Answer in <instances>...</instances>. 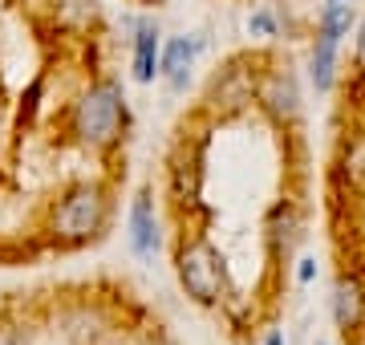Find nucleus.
Returning <instances> with one entry per match:
<instances>
[{"instance_id":"nucleus-1","label":"nucleus","mask_w":365,"mask_h":345,"mask_svg":"<svg viewBox=\"0 0 365 345\" xmlns=\"http://www.w3.org/2000/svg\"><path fill=\"white\" fill-rule=\"evenodd\" d=\"M175 277H179L182 292L203 309H220L232 292V277H227V260L211 244L207 236H191L179 244L175 252Z\"/></svg>"},{"instance_id":"nucleus-2","label":"nucleus","mask_w":365,"mask_h":345,"mask_svg":"<svg viewBox=\"0 0 365 345\" xmlns=\"http://www.w3.org/2000/svg\"><path fill=\"white\" fill-rule=\"evenodd\" d=\"M110 215V200H106L102 183H78L53 207V236L61 244H86L106 227Z\"/></svg>"},{"instance_id":"nucleus-3","label":"nucleus","mask_w":365,"mask_h":345,"mask_svg":"<svg viewBox=\"0 0 365 345\" xmlns=\"http://www.w3.org/2000/svg\"><path fill=\"white\" fill-rule=\"evenodd\" d=\"M126 126V102L118 81H98L81 93V102L73 106V134L86 146H110L118 143V134Z\"/></svg>"},{"instance_id":"nucleus-4","label":"nucleus","mask_w":365,"mask_h":345,"mask_svg":"<svg viewBox=\"0 0 365 345\" xmlns=\"http://www.w3.org/2000/svg\"><path fill=\"white\" fill-rule=\"evenodd\" d=\"M256 106L276 122V126H292L300 118V86L297 73L288 66H272L260 69L256 78Z\"/></svg>"},{"instance_id":"nucleus-5","label":"nucleus","mask_w":365,"mask_h":345,"mask_svg":"<svg viewBox=\"0 0 365 345\" xmlns=\"http://www.w3.org/2000/svg\"><path fill=\"white\" fill-rule=\"evenodd\" d=\"M126 244H130V252L138 256V260H155L158 256V244H163V236H158V215H155V200L150 195H134L130 203V215H126Z\"/></svg>"},{"instance_id":"nucleus-6","label":"nucleus","mask_w":365,"mask_h":345,"mask_svg":"<svg viewBox=\"0 0 365 345\" xmlns=\"http://www.w3.org/2000/svg\"><path fill=\"white\" fill-rule=\"evenodd\" d=\"M329 305H333V321H337V329L345 333V337H349V333H361V325H365V284L353 277V272H341L337 277Z\"/></svg>"},{"instance_id":"nucleus-7","label":"nucleus","mask_w":365,"mask_h":345,"mask_svg":"<svg viewBox=\"0 0 365 345\" xmlns=\"http://www.w3.org/2000/svg\"><path fill=\"white\" fill-rule=\"evenodd\" d=\"M300 227H304V220H300V207L292 200H280L268 212V220H264V240H268V248H272L276 260H288L292 256V248H297V240H300Z\"/></svg>"},{"instance_id":"nucleus-8","label":"nucleus","mask_w":365,"mask_h":345,"mask_svg":"<svg viewBox=\"0 0 365 345\" xmlns=\"http://www.w3.org/2000/svg\"><path fill=\"white\" fill-rule=\"evenodd\" d=\"M134 25V81H155L163 73V41H158V25L155 21H130Z\"/></svg>"},{"instance_id":"nucleus-9","label":"nucleus","mask_w":365,"mask_h":345,"mask_svg":"<svg viewBox=\"0 0 365 345\" xmlns=\"http://www.w3.org/2000/svg\"><path fill=\"white\" fill-rule=\"evenodd\" d=\"M199 53H203V37H175L163 49V78L170 81V90H182L191 69H195Z\"/></svg>"},{"instance_id":"nucleus-10","label":"nucleus","mask_w":365,"mask_h":345,"mask_svg":"<svg viewBox=\"0 0 365 345\" xmlns=\"http://www.w3.org/2000/svg\"><path fill=\"white\" fill-rule=\"evenodd\" d=\"M337 49H341V37L317 29L313 37V57H309V78H313L317 93H329L333 81H337Z\"/></svg>"},{"instance_id":"nucleus-11","label":"nucleus","mask_w":365,"mask_h":345,"mask_svg":"<svg viewBox=\"0 0 365 345\" xmlns=\"http://www.w3.org/2000/svg\"><path fill=\"white\" fill-rule=\"evenodd\" d=\"M341 179L353 187V191H365V130L349 134L341 143V159H337Z\"/></svg>"},{"instance_id":"nucleus-12","label":"nucleus","mask_w":365,"mask_h":345,"mask_svg":"<svg viewBox=\"0 0 365 345\" xmlns=\"http://www.w3.org/2000/svg\"><path fill=\"white\" fill-rule=\"evenodd\" d=\"M353 21H357V9H353V0H325V9L317 13V29H325L333 37H349Z\"/></svg>"},{"instance_id":"nucleus-13","label":"nucleus","mask_w":365,"mask_h":345,"mask_svg":"<svg viewBox=\"0 0 365 345\" xmlns=\"http://www.w3.org/2000/svg\"><path fill=\"white\" fill-rule=\"evenodd\" d=\"M248 33L252 37H260V41H272L276 33H280V21H276L268 9H252L248 13Z\"/></svg>"},{"instance_id":"nucleus-14","label":"nucleus","mask_w":365,"mask_h":345,"mask_svg":"<svg viewBox=\"0 0 365 345\" xmlns=\"http://www.w3.org/2000/svg\"><path fill=\"white\" fill-rule=\"evenodd\" d=\"M313 277H317V260H313V256H304V260H300V268H297V280H300V284H309Z\"/></svg>"},{"instance_id":"nucleus-15","label":"nucleus","mask_w":365,"mask_h":345,"mask_svg":"<svg viewBox=\"0 0 365 345\" xmlns=\"http://www.w3.org/2000/svg\"><path fill=\"white\" fill-rule=\"evenodd\" d=\"M0 345H29L25 333L21 329H9V325H0Z\"/></svg>"},{"instance_id":"nucleus-16","label":"nucleus","mask_w":365,"mask_h":345,"mask_svg":"<svg viewBox=\"0 0 365 345\" xmlns=\"http://www.w3.org/2000/svg\"><path fill=\"white\" fill-rule=\"evenodd\" d=\"M357 61L365 66V21H361V37H357Z\"/></svg>"},{"instance_id":"nucleus-17","label":"nucleus","mask_w":365,"mask_h":345,"mask_svg":"<svg viewBox=\"0 0 365 345\" xmlns=\"http://www.w3.org/2000/svg\"><path fill=\"white\" fill-rule=\"evenodd\" d=\"M264 345H284V333H280V329H272V333H268V341H264Z\"/></svg>"},{"instance_id":"nucleus-18","label":"nucleus","mask_w":365,"mask_h":345,"mask_svg":"<svg viewBox=\"0 0 365 345\" xmlns=\"http://www.w3.org/2000/svg\"><path fill=\"white\" fill-rule=\"evenodd\" d=\"M143 4H163V0H143Z\"/></svg>"},{"instance_id":"nucleus-19","label":"nucleus","mask_w":365,"mask_h":345,"mask_svg":"<svg viewBox=\"0 0 365 345\" xmlns=\"http://www.w3.org/2000/svg\"><path fill=\"white\" fill-rule=\"evenodd\" d=\"M357 345H365V333H361V341H357Z\"/></svg>"}]
</instances>
